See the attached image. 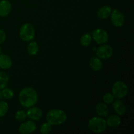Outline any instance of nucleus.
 I'll return each instance as SVG.
<instances>
[{"instance_id":"nucleus-1","label":"nucleus","mask_w":134,"mask_h":134,"mask_svg":"<svg viewBox=\"0 0 134 134\" xmlns=\"http://www.w3.org/2000/svg\"><path fill=\"white\" fill-rule=\"evenodd\" d=\"M38 94L36 90L31 87H26L22 89L19 94V102L23 107L30 108L37 103Z\"/></svg>"},{"instance_id":"nucleus-2","label":"nucleus","mask_w":134,"mask_h":134,"mask_svg":"<svg viewBox=\"0 0 134 134\" xmlns=\"http://www.w3.org/2000/svg\"><path fill=\"white\" fill-rule=\"evenodd\" d=\"M47 120L51 125H60L67 120L66 113L60 109L50 110L47 114Z\"/></svg>"},{"instance_id":"nucleus-3","label":"nucleus","mask_w":134,"mask_h":134,"mask_svg":"<svg viewBox=\"0 0 134 134\" xmlns=\"http://www.w3.org/2000/svg\"><path fill=\"white\" fill-rule=\"evenodd\" d=\"M88 127L91 132L99 133L105 130L107 128V124L105 120L103 118L95 116L90 119L88 123Z\"/></svg>"},{"instance_id":"nucleus-4","label":"nucleus","mask_w":134,"mask_h":134,"mask_svg":"<svg viewBox=\"0 0 134 134\" xmlns=\"http://www.w3.org/2000/svg\"><path fill=\"white\" fill-rule=\"evenodd\" d=\"M20 37L22 41L30 42L34 39L35 35V30L30 23H25L21 26L19 31Z\"/></svg>"},{"instance_id":"nucleus-5","label":"nucleus","mask_w":134,"mask_h":134,"mask_svg":"<svg viewBox=\"0 0 134 134\" xmlns=\"http://www.w3.org/2000/svg\"><path fill=\"white\" fill-rule=\"evenodd\" d=\"M128 86L124 82L120 81H116L112 86V94L117 99L124 98L128 94Z\"/></svg>"},{"instance_id":"nucleus-6","label":"nucleus","mask_w":134,"mask_h":134,"mask_svg":"<svg viewBox=\"0 0 134 134\" xmlns=\"http://www.w3.org/2000/svg\"><path fill=\"white\" fill-rule=\"evenodd\" d=\"M92 37L93 39L99 44L107 43L109 39V35L107 32L102 28H98L94 30L92 34Z\"/></svg>"},{"instance_id":"nucleus-7","label":"nucleus","mask_w":134,"mask_h":134,"mask_svg":"<svg viewBox=\"0 0 134 134\" xmlns=\"http://www.w3.org/2000/svg\"><path fill=\"white\" fill-rule=\"evenodd\" d=\"M97 57L102 59L110 58L113 54V49L111 46L108 44L102 45L97 48L96 51Z\"/></svg>"},{"instance_id":"nucleus-8","label":"nucleus","mask_w":134,"mask_h":134,"mask_svg":"<svg viewBox=\"0 0 134 134\" xmlns=\"http://www.w3.org/2000/svg\"><path fill=\"white\" fill-rule=\"evenodd\" d=\"M111 20L112 24L116 27H121L124 25L125 18L122 12L117 9H114L111 13Z\"/></svg>"},{"instance_id":"nucleus-9","label":"nucleus","mask_w":134,"mask_h":134,"mask_svg":"<svg viewBox=\"0 0 134 134\" xmlns=\"http://www.w3.org/2000/svg\"><path fill=\"white\" fill-rule=\"evenodd\" d=\"M37 128L36 124L31 120L23 122L19 126L18 131L22 134H29L35 131Z\"/></svg>"},{"instance_id":"nucleus-10","label":"nucleus","mask_w":134,"mask_h":134,"mask_svg":"<svg viewBox=\"0 0 134 134\" xmlns=\"http://www.w3.org/2000/svg\"><path fill=\"white\" fill-rule=\"evenodd\" d=\"M26 114H27V117L30 118L31 120L37 121L41 119L43 116V111L39 107L33 106V107H30Z\"/></svg>"},{"instance_id":"nucleus-11","label":"nucleus","mask_w":134,"mask_h":134,"mask_svg":"<svg viewBox=\"0 0 134 134\" xmlns=\"http://www.w3.org/2000/svg\"><path fill=\"white\" fill-rule=\"evenodd\" d=\"M11 8V4L8 0L0 1V16L5 17L9 15Z\"/></svg>"},{"instance_id":"nucleus-12","label":"nucleus","mask_w":134,"mask_h":134,"mask_svg":"<svg viewBox=\"0 0 134 134\" xmlns=\"http://www.w3.org/2000/svg\"><path fill=\"white\" fill-rule=\"evenodd\" d=\"M113 107L115 112L119 115H123L125 114L126 111V107L123 103L122 101L120 100L119 99H116L113 103Z\"/></svg>"},{"instance_id":"nucleus-13","label":"nucleus","mask_w":134,"mask_h":134,"mask_svg":"<svg viewBox=\"0 0 134 134\" xmlns=\"http://www.w3.org/2000/svg\"><path fill=\"white\" fill-rule=\"evenodd\" d=\"M12 61L10 58L7 54H0V68L7 69L11 68Z\"/></svg>"},{"instance_id":"nucleus-14","label":"nucleus","mask_w":134,"mask_h":134,"mask_svg":"<svg viewBox=\"0 0 134 134\" xmlns=\"http://www.w3.org/2000/svg\"><path fill=\"white\" fill-rule=\"evenodd\" d=\"M90 66L94 71H99L103 67V64L99 58L97 56H93L90 60Z\"/></svg>"},{"instance_id":"nucleus-15","label":"nucleus","mask_w":134,"mask_h":134,"mask_svg":"<svg viewBox=\"0 0 134 134\" xmlns=\"http://www.w3.org/2000/svg\"><path fill=\"white\" fill-rule=\"evenodd\" d=\"M96 111L98 115L103 117H107L109 115L108 106L104 103H99L96 105Z\"/></svg>"},{"instance_id":"nucleus-16","label":"nucleus","mask_w":134,"mask_h":134,"mask_svg":"<svg viewBox=\"0 0 134 134\" xmlns=\"http://www.w3.org/2000/svg\"><path fill=\"white\" fill-rule=\"evenodd\" d=\"M111 12H112V9L111 7L105 5L99 9L97 14H98V16L101 19H105L111 15Z\"/></svg>"},{"instance_id":"nucleus-17","label":"nucleus","mask_w":134,"mask_h":134,"mask_svg":"<svg viewBox=\"0 0 134 134\" xmlns=\"http://www.w3.org/2000/svg\"><path fill=\"white\" fill-rule=\"evenodd\" d=\"M105 121L107 126H109L110 127H116L120 124L121 119L117 115H111V116H109L108 119Z\"/></svg>"},{"instance_id":"nucleus-18","label":"nucleus","mask_w":134,"mask_h":134,"mask_svg":"<svg viewBox=\"0 0 134 134\" xmlns=\"http://www.w3.org/2000/svg\"><path fill=\"white\" fill-rule=\"evenodd\" d=\"M39 45H38V44L35 41L31 42L27 45V52L30 55H31V56L36 55L38 53V52H39Z\"/></svg>"},{"instance_id":"nucleus-19","label":"nucleus","mask_w":134,"mask_h":134,"mask_svg":"<svg viewBox=\"0 0 134 134\" xmlns=\"http://www.w3.org/2000/svg\"><path fill=\"white\" fill-rule=\"evenodd\" d=\"M92 40V35H90L89 33H86L81 37V39H80V43L83 47H88L90 44Z\"/></svg>"},{"instance_id":"nucleus-20","label":"nucleus","mask_w":134,"mask_h":134,"mask_svg":"<svg viewBox=\"0 0 134 134\" xmlns=\"http://www.w3.org/2000/svg\"><path fill=\"white\" fill-rule=\"evenodd\" d=\"M9 78L7 74L4 72H0V90L5 88L9 82Z\"/></svg>"},{"instance_id":"nucleus-21","label":"nucleus","mask_w":134,"mask_h":134,"mask_svg":"<svg viewBox=\"0 0 134 134\" xmlns=\"http://www.w3.org/2000/svg\"><path fill=\"white\" fill-rule=\"evenodd\" d=\"M1 93H2L3 98L6 99H10L14 96V92L11 88H4L3 89H2Z\"/></svg>"},{"instance_id":"nucleus-22","label":"nucleus","mask_w":134,"mask_h":134,"mask_svg":"<svg viewBox=\"0 0 134 134\" xmlns=\"http://www.w3.org/2000/svg\"><path fill=\"white\" fill-rule=\"evenodd\" d=\"M9 110V105L6 102L1 101L0 102V117H3L7 113Z\"/></svg>"},{"instance_id":"nucleus-23","label":"nucleus","mask_w":134,"mask_h":134,"mask_svg":"<svg viewBox=\"0 0 134 134\" xmlns=\"http://www.w3.org/2000/svg\"><path fill=\"white\" fill-rule=\"evenodd\" d=\"M52 131V125L50 123L44 122L41 126L40 132L42 134H48Z\"/></svg>"},{"instance_id":"nucleus-24","label":"nucleus","mask_w":134,"mask_h":134,"mask_svg":"<svg viewBox=\"0 0 134 134\" xmlns=\"http://www.w3.org/2000/svg\"><path fill=\"white\" fill-rule=\"evenodd\" d=\"M27 118V114L24 111H18L15 114V119L18 121H24Z\"/></svg>"},{"instance_id":"nucleus-25","label":"nucleus","mask_w":134,"mask_h":134,"mask_svg":"<svg viewBox=\"0 0 134 134\" xmlns=\"http://www.w3.org/2000/svg\"><path fill=\"white\" fill-rule=\"evenodd\" d=\"M114 98H115V97L113 96L112 94H111V93H106L103 96V100L104 103H106V104H111V103L113 102Z\"/></svg>"},{"instance_id":"nucleus-26","label":"nucleus","mask_w":134,"mask_h":134,"mask_svg":"<svg viewBox=\"0 0 134 134\" xmlns=\"http://www.w3.org/2000/svg\"><path fill=\"white\" fill-rule=\"evenodd\" d=\"M6 39V34L2 30H0V44L3 43Z\"/></svg>"},{"instance_id":"nucleus-27","label":"nucleus","mask_w":134,"mask_h":134,"mask_svg":"<svg viewBox=\"0 0 134 134\" xmlns=\"http://www.w3.org/2000/svg\"><path fill=\"white\" fill-rule=\"evenodd\" d=\"M3 98V96H2V93H1V91H0V99H2Z\"/></svg>"},{"instance_id":"nucleus-28","label":"nucleus","mask_w":134,"mask_h":134,"mask_svg":"<svg viewBox=\"0 0 134 134\" xmlns=\"http://www.w3.org/2000/svg\"><path fill=\"white\" fill-rule=\"evenodd\" d=\"M1 51H2V49H1V48L0 47V54H1Z\"/></svg>"}]
</instances>
